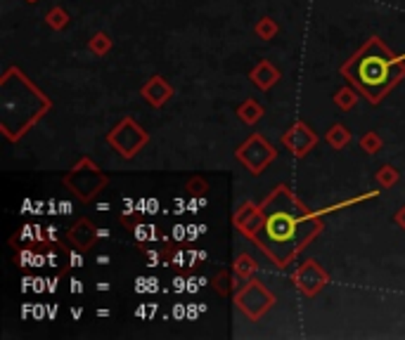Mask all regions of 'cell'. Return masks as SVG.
Returning a JSON list of instances; mask_svg holds the SVG:
<instances>
[{
	"label": "cell",
	"instance_id": "obj_1",
	"mask_svg": "<svg viewBox=\"0 0 405 340\" xmlns=\"http://www.w3.org/2000/svg\"><path fill=\"white\" fill-rule=\"evenodd\" d=\"M261 210L263 224L252 241L280 269H285L322 229L320 215L303 206V201L296 199V194L285 185L268 194Z\"/></svg>",
	"mask_w": 405,
	"mask_h": 340
},
{
	"label": "cell",
	"instance_id": "obj_2",
	"mask_svg": "<svg viewBox=\"0 0 405 340\" xmlns=\"http://www.w3.org/2000/svg\"><path fill=\"white\" fill-rule=\"evenodd\" d=\"M341 76L346 78L363 97H368V102L380 104L405 78V57L394 54L380 38H370L368 43L341 66Z\"/></svg>",
	"mask_w": 405,
	"mask_h": 340
},
{
	"label": "cell",
	"instance_id": "obj_3",
	"mask_svg": "<svg viewBox=\"0 0 405 340\" xmlns=\"http://www.w3.org/2000/svg\"><path fill=\"white\" fill-rule=\"evenodd\" d=\"M52 102L26 78L19 66H8L0 78V130L8 142H17L24 133L50 111Z\"/></svg>",
	"mask_w": 405,
	"mask_h": 340
},
{
	"label": "cell",
	"instance_id": "obj_4",
	"mask_svg": "<svg viewBox=\"0 0 405 340\" xmlns=\"http://www.w3.org/2000/svg\"><path fill=\"white\" fill-rule=\"evenodd\" d=\"M107 185V175L90 159H81L69 173L64 175V187L76 194L78 201L90 203Z\"/></svg>",
	"mask_w": 405,
	"mask_h": 340
},
{
	"label": "cell",
	"instance_id": "obj_5",
	"mask_svg": "<svg viewBox=\"0 0 405 340\" xmlns=\"http://www.w3.org/2000/svg\"><path fill=\"white\" fill-rule=\"evenodd\" d=\"M235 305H237V310L245 317H249L252 322H259V319L275 305V296L270 293L261 281L247 279L245 286H240L237 293H235Z\"/></svg>",
	"mask_w": 405,
	"mask_h": 340
},
{
	"label": "cell",
	"instance_id": "obj_6",
	"mask_svg": "<svg viewBox=\"0 0 405 340\" xmlns=\"http://www.w3.org/2000/svg\"><path fill=\"white\" fill-rule=\"evenodd\" d=\"M107 145H110L119 156H124V159H133V156L147 145V133L138 126V121L126 116L110 130V135H107Z\"/></svg>",
	"mask_w": 405,
	"mask_h": 340
},
{
	"label": "cell",
	"instance_id": "obj_7",
	"mask_svg": "<svg viewBox=\"0 0 405 340\" xmlns=\"http://www.w3.org/2000/svg\"><path fill=\"white\" fill-rule=\"evenodd\" d=\"M235 159H237L252 175H261L270 163L278 159V152H275V147L270 145L261 133H254L245 145L237 147Z\"/></svg>",
	"mask_w": 405,
	"mask_h": 340
},
{
	"label": "cell",
	"instance_id": "obj_8",
	"mask_svg": "<svg viewBox=\"0 0 405 340\" xmlns=\"http://www.w3.org/2000/svg\"><path fill=\"white\" fill-rule=\"evenodd\" d=\"M292 281L303 296L313 298L329 284V274L315 260H303L301 267H296V272L292 274Z\"/></svg>",
	"mask_w": 405,
	"mask_h": 340
},
{
	"label": "cell",
	"instance_id": "obj_9",
	"mask_svg": "<svg viewBox=\"0 0 405 340\" xmlns=\"http://www.w3.org/2000/svg\"><path fill=\"white\" fill-rule=\"evenodd\" d=\"M315 145H318V135L310 130L306 123H301V121H296V123L282 135V147L289 149L294 156H306Z\"/></svg>",
	"mask_w": 405,
	"mask_h": 340
},
{
	"label": "cell",
	"instance_id": "obj_10",
	"mask_svg": "<svg viewBox=\"0 0 405 340\" xmlns=\"http://www.w3.org/2000/svg\"><path fill=\"white\" fill-rule=\"evenodd\" d=\"M235 227L240 229L242 234L247 236V239H254V234L261 229L263 224V210H261V203H242V206L237 208V213H235L233 217Z\"/></svg>",
	"mask_w": 405,
	"mask_h": 340
},
{
	"label": "cell",
	"instance_id": "obj_11",
	"mask_svg": "<svg viewBox=\"0 0 405 340\" xmlns=\"http://www.w3.org/2000/svg\"><path fill=\"white\" fill-rule=\"evenodd\" d=\"M140 95L145 97V102L154 109H161L168 99L173 97V87L166 83L164 76H152L147 83L140 87Z\"/></svg>",
	"mask_w": 405,
	"mask_h": 340
},
{
	"label": "cell",
	"instance_id": "obj_12",
	"mask_svg": "<svg viewBox=\"0 0 405 340\" xmlns=\"http://www.w3.org/2000/svg\"><path fill=\"white\" fill-rule=\"evenodd\" d=\"M69 241L74 243L76 248H81V250H86V248H90L93 243H95V239H98V227L93 224L88 217H81V220L74 224V227L69 229Z\"/></svg>",
	"mask_w": 405,
	"mask_h": 340
},
{
	"label": "cell",
	"instance_id": "obj_13",
	"mask_svg": "<svg viewBox=\"0 0 405 340\" xmlns=\"http://www.w3.org/2000/svg\"><path fill=\"white\" fill-rule=\"evenodd\" d=\"M249 78H252V83L259 87V90H270V87L280 80V71L275 69L273 62L261 59V62L252 69V73H249Z\"/></svg>",
	"mask_w": 405,
	"mask_h": 340
},
{
	"label": "cell",
	"instance_id": "obj_14",
	"mask_svg": "<svg viewBox=\"0 0 405 340\" xmlns=\"http://www.w3.org/2000/svg\"><path fill=\"white\" fill-rule=\"evenodd\" d=\"M233 267H235V277H237V281H247V279H252L256 274L259 262H256L249 253H240L237 257H235Z\"/></svg>",
	"mask_w": 405,
	"mask_h": 340
},
{
	"label": "cell",
	"instance_id": "obj_15",
	"mask_svg": "<svg viewBox=\"0 0 405 340\" xmlns=\"http://www.w3.org/2000/svg\"><path fill=\"white\" fill-rule=\"evenodd\" d=\"M237 116H240L242 123L256 126L261 121V116H263V107L256 99H247V102H242V104L237 107Z\"/></svg>",
	"mask_w": 405,
	"mask_h": 340
},
{
	"label": "cell",
	"instance_id": "obj_16",
	"mask_svg": "<svg viewBox=\"0 0 405 340\" xmlns=\"http://www.w3.org/2000/svg\"><path fill=\"white\" fill-rule=\"evenodd\" d=\"M325 140H327L334 149H341V147H346L348 142H351V130H348L346 126L336 123V126H332V128L327 130Z\"/></svg>",
	"mask_w": 405,
	"mask_h": 340
},
{
	"label": "cell",
	"instance_id": "obj_17",
	"mask_svg": "<svg viewBox=\"0 0 405 340\" xmlns=\"http://www.w3.org/2000/svg\"><path fill=\"white\" fill-rule=\"evenodd\" d=\"M358 95H360V92H358L353 85H351V87H341V90L334 95V104L339 107V109H344V111H348V109L356 107Z\"/></svg>",
	"mask_w": 405,
	"mask_h": 340
},
{
	"label": "cell",
	"instance_id": "obj_18",
	"mask_svg": "<svg viewBox=\"0 0 405 340\" xmlns=\"http://www.w3.org/2000/svg\"><path fill=\"white\" fill-rule=\"evenodd\" d=\"M45 22H48L50 29L62 31L66 24H69V15H66L64 8H52L48 15H45Z\"/></svg>",
	"mask_w": 405,
	"mask_h": 340
},
{
	"label": "cell",
	"instance_id": "obj_19",
	"mask_svg": "<svg viewBox=\"0 0 405 340\" xmlns=\"http://www.w3.org/2000/svg\"><path fill=\"white\" fill-rule=\"evenodd\" d=\"M256 36L263 38V40H273L275 36H278V24H275V19L270 17H263L259 24H256Z\"/></svg>",
	"mask_w": 405,
	"mask_h": 340
},
{
	"label": "cell",
	"instance_id": "obj_20",
	"mask_svg": "<svg viewBox=\"0 0 405 340\" xmlns=\"http://www.w3.org/2000/svg\"><path fill=\"white\" fill-rule=\"evenodd\" d=\"M377 182H380L382 189L394 187L398 182V170L394 166H382L380 170H377Z\"/></svg>",
	"mask_w": 405,
	"mask_h": 340
},
{
	"label": "cell",
	"instance_id": "obj_21",
	"mask_svg": "<svg viewBox=\"0 0 405 340\" xmlns=\"http://www.w3.org/2000/svg\"><path fill=\"white\" fill-rule=\"evenodd\" d=\"M88 47H90V50L95 52V54H107V52L112 50V38L107 36L105 31H100V33H95V36L90 38Z\"/></svg>",
	"mask_w": 405,
	"mask_h": 340
},
{
	"label": "cell",
	"instance_id": "obj_22",
	"mask_svg": "<svg viewBox=\"0 0 405 340\" xmlns=\"http://www.w3.org/2000/svg\"><path fill=\"white\" fill-rule=\"evenodd\" d=\"M360 149L365 154H377L382 149V140H380V135L377 133H368V135H363L360 138Z\"/></svg>",
	"mask_w": 405,
	"mask_h": 340
},
{
	"label": "cell",
	"instance_id": "obj_23",
	"mask_svg": "<svg viewBox=\"0 0 405 340\" xmlns=\"http://www.w3.org/2000/svg\"><path fill=\"white\" fill-rule=\"evenodd\" d=\"M213 286H216V291H218L221 296H228L230 293V286H233V277L228 274V269H221L218 274H216V279H213Z\"/></svg>",
	"mask_w": 405,
	"mask_h": 340
},
{
	"label": "cell",
	"instance_id": "obj_24",
	"mask_svg": "<svg viewBox=\"0 0 405 340\" xmlns=\"http://www.w3.org/2000/svg\"><path fill=\"white\" fill-rule=\"evenodd\" d=\"M133 234H135V239H138V241H152V239H157V232H154V227H147V224H135Z\"/></svg>",
	"mask_w": 405,
	"mask_h": 340
},
{
	"label": "cell",
	"instance_id": "obj_25",
	"mask_svg": "<svg viewBox=\"0 0 405 340\" xmlns=\"http://www.w3.org/2000/svg\"><path fill=\"white\" fill-rule=\"evenodd\" d=\"M187 192H192V194H201V192H206V182L201 180V178H194L187 182Z\"/></svg>",
	"mask_w": 405,
	"mask_h": 340
},
{
	"label": "cell",
	"instance_id": "obj_26",
	"mask_svg": "<svg viewBox=\"0 0 405 340\" xmlns=\"http://www.w3.org/2000/svg\"><path fill=\"white\" fill-rule=\"evenodd\" d=\"M171 239L175 243H180L183 239H187V227H183V224H175V227H171Z\"/></svg>",
	"mask_w": 405,
	"mask_h": 340
},
{
	"label": "cell",
	"instance_id": "obj_27",
	"mask_svg": "<svg viewBox=\"0 0 405 340\" xmlns=\"http://www.w3.org/2000/svg\"><path fill=\"white\" fill-rule=\"evenodd\" d=\"M187 291V279L185 277H175L173 279V293H183Z\"/></svg>",
	"mask_w": 405,
	"mask_h": 340
},
{
	"label": "cell",
	"instance_id": "obj_28",
	"mask_svg": "<svg viewBox=\"0 0 405 340\" xmlns=\"http://www.w3.org/2000/svg\"><path fill=\"white\" fill-rule=\"evenodd\" d=\"M394 220H396V224H398V227H401V229H403V232H405V206H403L401 210H398V213H396V217H394Z\"/></svg>",
	"mask_w": 405,
	"mask_h": 340
},
{
	"label": "cell",
	"instance_id": "obj_29",
	"mask_svg": "<svg viewBox=\"0 0 405 340\" xmlns=\"http://www.w3.org/2000/svg\"><path fill=\"white\" fill-rule=\"evenodd\" d=\"M71 267H83V257H81L76 250H71Z\"/></svg>",
	"mask_w": 405,
	"mask_h": 340
},
{
	"label": "cell",
	"instance_id": "obj_30",
	"mask_svg": "<svg viewBox=\"0 0 405 340\" xmlns=\"http://www.w3.org/2000/svg\"><path fill=\"white\" fill-rule=\"evenodd\" d=\"M197 284H201V279H199V281H197V279H187V291H190V293H197V291H199Z\"/></svg>",
	"mask_w": 405,
	"mask_h": 340
},
{
	"label": "cell",
	"instance_id": "obj_31",
	"mask_svg": "<svg viewBox=\"0 0 405 340\" xmlns=\"http://www.w3.org/2000/svg\"><path fill=\"white\" fill-rule=\"evenodd\" d=\"M157 279L154 277H147V286H145V291H150V293H154V291H157Z\"/></svg>",
	"mask_w": 405,
	"mask_h": 340
},
{
	"label": "cell",
	"instance_id": "obj_32",
	"mask_svg": "<svg viewBox=\"0 0 405 340\" xmlns=\"http://www.w3.org/2000/svg\"><path fill=\"white\" fill-rule=\"evenodd\" d=\"M71 293H83V284L78 279H71Z\"/></svg>",
	"mask_w": 405,
	"mask_h": 340
},
{
	"label": "cell",
	"instance_id": "obj_33",
	"mask_svg": "<svg viewBox=\"0 0 405 340\" xmlns=\"http://www.w3.org/2000/svg\"><path fill=\"white\" fill-rule=\"evenodd\" d=\"M173 317L183 319V317H187V310L183 308V305H175V310H173Z\"/></svg>",
	"mask_w": 405,
	"mask_h": 340
},
{
	"label": "cell",
	"instance_id": "obj_34",
	"mask_svg": "<svg viewBox=\"0 0 405 340\" xmlns=\"http://www.w3.org/2000/svg\"><path fill=\"white\" fill-rule=\"evenodd\" d=\"M59 213H62V215H69V213H71V203H69V201H62V203H59Z\"/></svg>",
	"mask_w": 405,
	"mask_h": 340
},
{
	"label": "cell",
	"instance_id": "obj_35",
	"mask_svg": "<svg viewBox=\"0 0 405 340\" xmlns=\"http://www.w3.org/2000/svg\"><path fill=\"white\" fill-rule=\"evenodd\" d=\"M33 284H36V286H33V291H36V293H40V291H43V279H36V281H33Z\"/></svg>",
	"mask_w": 405,
	"mask_h": 340
},
{
	"label": "cell",
	"instance_id": "obj_36",
	"mask_svg": "<svg viewBox=\"0 0 405 340\" xmlns=\"http://www.w3.org/2000/svg\"><path fill=\"white\" fill-rule=\"evenodd\" d=\"M81 315H83V310H81V308H74V310H71V317H74V319H81Z\"/></svg>",
	"mask_w": 405,
	"mask_h": 340
},
{
	"label": "cell",
	"instance_id": "obj_37",
	"mask_svg": "<svg viewBox=\"0 0 405 340\" xmlns=\"http://www.w3.org/2000/svg\"><path fill=\"white\" fill-rule=\"evenodd\" d=\"M98 291H102V293H105V291H110V284H107V281H100V284H98Z\"/></svg>",
	"mask_w": 405,
	"mask_h": 340
},
{
	"label": "cell",
	"instance_id": "obj_38",
	"mask_svg": "<svg viewBox=\"0 0 405 340\" xmlns=\"http://www.w3.org/2000/svg\"><path fill=\"white\" fill-rule=\"evenodd\" d=\"M98 262H100V265H107V262H110V255H100Z\"/></svg>",
	"mask_w": 405,
	"mask_h": 340
},
{
	"label": "cell",
	"instance_id": "obj_39",
	"mask_svg": "<svg viewBox=\"0 0 405 340\" xmlns=\"http://www.w3.org/2000/svg\"><path fill=\"white\" fill-rule=\"evenodd\" d=\"M33 315H36V317H43V305H38V308H36V312H33Z\"/></svg>",
	"mask_w": 405,
	"mask_h": 340
},
{
	"label": "cell",
	"instance_id": "obj_40",
	"mask_svg": "<svg viewBox=\"0 0 405 340\" xmlns=\"http://www.w3.org/2000/svg\"><path fill=\"white\" fill-rule=\"evenodd\" d=\"M98 236H102L105 239V236H110V232H107V229H98Z\"/></svg>",
	"mask_w": 405,
	"mask_h": 340
},
{
	"label": "cell",
	"instance_id": "obj_41",
	"mask_svg": "<svg viewBox=\"0 0 405 340\" xmlns=\"http://www.w3.org/2000/svg\"><path fill=\"white\" fill-rule=\"evenodd\" d=\"M24 3H38V0H24Z\"/></svg>",
	"mask_w": 405,
	"mask_h": 340
}]
</instances>
